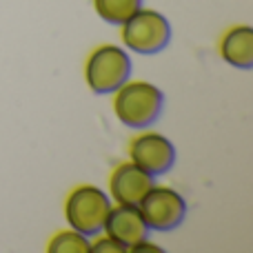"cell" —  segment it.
Listing matches in <instances>:
<instances>
[{
  "label": "cell",
  "mask_w": 253,
  "mask_h": 253,
  "mask_svg": "<svg viewBox=\"0 0 253 253\" xmlns=\"http://www.w3.org/2000/svg\"><path fill=\"white\" fill-rule=\"evenodd\" d=\"M114 93V111L123 125L144 129L160 118L165 96L156 84L147 80H126Z\"/></svg>",
  "instance_id": "obj_1"
},
{
  "label": "cell",
  "mask_w": 253,
  "mask_h": 253,
  "mask_svg": "<svg viewBox=\"0 0 253 253\" xmlns=\"http://www.w3.org/2000/svg\"><path fill=\"white\" fill-rule=\"evenodd\" d=\"M111 200L102 189L93 184H80L71 189L65 200V218L67 224L83 236H96L102 231L105 220L109 215Z\"/></svg>",
  "instance_id": "obj_2"
},
{
  "label": "cell",
  "mask_w": 253,
  "mask_h": 253,
  "mask_svg": "<svg viewBox=\"0 0 253 253\" xmlns=\"http://www.w3.org/2000/svg\"><path fill=\"white\" fill-rule=\"evenodd\" d=\"M131 76V58L123 47L100 44L87 58L84 80L93 93H114Z\"/></svg>",
  "instance_id": "obj_3"
},
{
  "label": "cell",
  "mask_w": 253,
  "mask_h": 253,
  "mask_svg": "<svg viewBox=\"0 0 253 253\" xmlns=\"http://www.w3.org/2000/svg\"><path fill=\"white\" fill-rule=\"evenodd\" d=\"M120 27H123L120 36H123L125 47H129L135 53H144V56L162 51L171 40L169 20L156 9L140 7Z\"/></svg>",
  "instance_id": "obj_4"
},
{
  "label": "cell",
  "mask_w": 253,
  "mask_h": 253,
  "mask_svg": "<svg viewBox=\"0 0 253 253\" xmlns=\"http://www.w3.org/2000/svg\"><path fill=\"white\" fill-rule=\"evenodd\" d=\"M144 222L153 231H173L187 215V202L175 189L153 184L138 202Z\"/></svg>",
  "instance_id": "obj_5"
},
{
  "label": "cell",
  "mask_w": 253,
  "mask_h": 253,
  "mask_svg": "<svg viewBox=\"0 0 253 253\" xmlns=\"http://www.w3.org/2000/svg\"><path fill=\"white\" fill-rule=\"evenodd\" d=\"M129 158L142 171L151 175H160L173 167L175 149L162 133L144 131L129 142Z\"/></svg>",
  "instance_id": "obj_6"
},
{
  "label": "cell",
  "mask_w": 253,
  "mask_h": 253,
  "mask_svg": "<svg viewBox=\"0 0 253 253\" xmlns=\"http://www.w3.org/2000/svg\"><path fill=\"white\" fill-rule=\"evenodd\" d=\"M102 231L109 238H114L116 242H120L126 251H131V247L138 242L147 240L149 236V227L140 213L138 205H118L109 209Z\"/></svg>",
  "instance_id": "obj_7"
},
{
  "label": "cell",
  "mask_w": 253,
  "mask_h": 253,
  "mask_svg": "<svg viewBox=\"0 0 253 253\" xmlns=\"http://www.w3.org/2000/svg\"><path fill=\"white\" fill-rule=\"evenodd\" d=\"M151 187L153 175L142 171L131 160L118 165L109 175V189L116 205H138Z\"/></svg>",
  "instance_id": "obj_8"
},
{
  "label": "cell",
  "mask_w": 253,
  "mask_h": 253,
  "mask_svg": "<svg viewBox=\"0 0 253 253\" xmlns=\"http://www.w3.org/2000/svg\"><path fill=\"white\" fill-rule=\"evenodd\" d=\"M222 60L238 69H251L253 67V29L249 25L231 27L222 34L218 44Z\"/></svg>",
  "instance_id": "obj_9"
},
{
  "label": "cell",
  "mask_w": 253,
  "mask_h": 253,
  "mask_svg": "<svg viewBox=\"0 0 253 253\" xmlns=\"http://www.w3.org/2000/svg\"><path fill=\"white\" fill-rule=\"evenodd\" d=\"M142 7V0H93L96 13L109 25H123Z\"/></svg>",
  "instance_id": "obj_10"
},
{
  "label": "cell",
  "mask_w": 253,
  "mask_h": 253,
  "mask_svg": "<svg viewBox=\"0 0 253 253\" xmlns=\"http://www.w3.org/2000/svg\"><path fill=\"white\" fill-rule=\"evenodd\" d=\"M49 253H89V240L80 231H58L47 245Z\"/></svg>",
  "instance_id": "obj_11"
},
{
  "label": "cell",
  "mask_w": 253,
  "mask_h": 253,
  "mask_svg": "<svg viewBox=\"0 0 253 253\" xmlns=\"http://www.w3.org/2000/svg\"><path fill=\"white\" fill-rule=\"evenodd\" d=\"M89 251H96V253H125L126 249L120 242H116L114 238H100V240H96L93 245H89Z\"/></svg>",
  "instance_id": "obj_12"
}]
</instances>
